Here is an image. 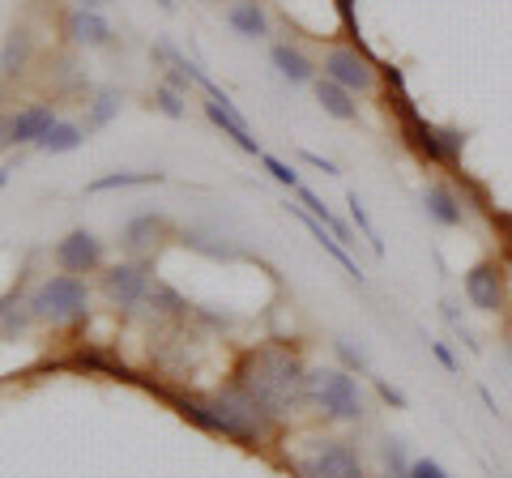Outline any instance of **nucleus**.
I'll return each instance as SVG.
<instances>
[{"label":"nucleus","mask_w":512,"mask_h":478,"mask_svg":"<svg viewBox=\"0 0 512 478\" xmlns=\"http://www.w3.org/2000/svg\"><path fill=\"white\" fill-rule=\"evenodd\" d=\"M9 299L13 295H0V321H5V312H9Z\"/></svg>","instance_id":"f704fd0d"},{"label":"nucleus","mask_w":512,"mask_h":478,"mask_svg":"<svg viewBox=\"0 0 512 478\" xmlns=\"http://www.w3.org/2000/svg\"><path fill=\"white\" fill-rule=\"evenodd\" d=\"M111 35H116V30L103 18V9H77L69 18V39L82 47H107Z\"/></svg>","instance_id":"4468645a"},{"label":"nucleus","mask_w":512,"mask_h":478,"mask_svg":"<svg viewBox=\"0 0 512 478\" xmlns=\"http://www.w3.org/2000/svg\"><path fill=\"white\" fill-rule=\"evenodd\" d=\"M205 120H210L214 129H222V137H231V141H235V146L244 150V154H256V158L265 154V150H261V141L252 137L248 120H244V116H239V111H235L231 94H227V99H210V103H205Z\"/></svg>","instance_id":"9d476101"},{"label":"nucleus","mask_w":512,"mask_h":478,"mask_svg":"<svg viewBox=\"0 0 512 478\" xmlns=\"http://www.w3.org/2000/svg\"><path fill=\"white\" fill-rule=\"evenodd\" d=\"M308 402L320 406L325 419H338V423H359L363 419V389L346 368L308 372Z\"/></svg>","instance_id":"20e7f679"},{"label":"nucleus","mask_w":512,"mask_h":478,"mask_svg":"<svg viewBox=\"0 0 512 478\" xmlns=\"http://www.w3.org/2000/svg\"><path fill=\"white\" fill-rule=\"evenodd\" d=\"M333 350L342 355V363H346V372H367V355L359 346H350V338H338L333 342Z\"/></svg>","instance_id":"cd10ccee"},{"label":"nucleus","mask_w":512,"mask_h":478,"mask_svg":"<svg viewBox=\"0 0 512 478\" xmlns=\"http://www.w3.org/2000/svg\"><path fill=\"white\" fill-rule=\"evenodd\" d=\"M380 461H384V478H410V457L402 449V440H380Z\"/></svg>","instance_id":"5701e85b"},{"label":"nucleus","mask_w":512,"mask_h":478,"mask_svg":"<svg viewBox=\"0 0 512 478\" xmlns=\"http://www.w3.org/2000/svg\"><path fill=\"white\" fill-rule=\"evenodd\" d=\"M295 474L299 478H367L363 457L350 440H316V449L295 461Z\"/></svg>","instance_id":"39448f33"},{"label":"nucleus","mask_w":512,"mask_h":478,"mask_svg":"<svg viewBox=\"0 0 512 478\" xmlns=\"http://www.w3.org/2000/svg\"><path fill=\"white\" fill-rule=\"evenodd\" d=\"M376 393H380V397H384V402H389L393 410H406V393H402V389H393L389 380H376Z\"/></svg>","instance_id":"7c9ffc66"},{"label":"nucleus","mask_w":512,"mask_h":478,"mask_svg":"<svg viewBox=\"0 0 512 478\" xmlns=\"http://www.w3.org/2000/svg\"><path fill=\"white\" fill-rule=\"evenodd\" d=\"M103 5H111V0H77V9H103Z\"/></svg>","instance_id":"72a5a7b5"},{"label":"nucleus","mask_w":512,"mask_h":478,"mask_svg":"<svg viewBox=\"0 0 512 478\" xmlns=\"http://www.w3.org/2000/svg\"><path fill=\"white\" fill-rule=\"evenodd\" d=\"M227 22L235 26V35H244V39H269V13L261 0H235L227 9Z\"/></svg>","instance_id":"f3484780"},{"label":"nucleus","mask_w":512,"mask_h":478,"mask_svg":"<svg viewBox=\"0 0 512 478\" xmlns=\"http://www.w3.org/2000/svg\"><path fill=\"white\" fill-rule=\"evenodd\" d=\"M86 141V129L82 124H69V120H56L52 129H47V137L39 141L35 150H43V154H69V150H77Z\"/></svg>","instance_id":"412c9836"},{"label":"nucleus","mask_w":512,"mask_h":478,"mask_svg":"<svg viewBox=\"0 0 512 478\" xmlns=\"http://www.w3.org/2000/svg\"><path fill=\"white\" fill-rule=\"evenodd\" d=\"M163 235H167V218H163V214H137V218L124 222L120 244H124L128 252H150Z\"/></svg>","instance_id":"2eb2a0df"},{"label":"nucleus","mask_w":512,"mask_h":478,"mask_svg":"<svg viewBox=\"0 0 512 478\" xmlns=\"http://www.w3.org/2000/svg\"><path fill=\"white\" fill-rule=\"evenodd\" d=\"M320 69H325L329 82L346 86L350 94H367V90H376V82H380V73H376L380 65L363 52V47H329Z\"/></svg>","instance_id":"423d86ee"},{"label":"nucleus","mask_w":512,"mask_h":478,"mask_svg":"<svg viewBox=\"0 0 512 478\" xmlns=\"http://www.w3.org/2000/svg\"><path fill=\"white\" fill-rule=\"evenodd\" d=\"M410 478H448V470L436 457H419V461H410Z\"/></svg>","instance_id":"c85d7f7f"},{"label":"nucleus","mask_w":512,"mask_h":478,"mask_svg":"<svg viewBox=\"0 0 512 478\" xmlns=\"http://www.w3.org/2000/svg\"><path fill=\"white\" fill-rule=\"evenodd\" d=\"M231 385L244 389L269 419L295 414L308 402V368H303L295 350L282 342H265V346L248 350V355L235 363Z\"/></svg>","instance_id":"f257e3e1"},{"label":"nucleus","mask_w":512,"mask_h":478,"mask_svg":"<svg viewBox=\"0 0 512 478\" xmlns=\"http://www.w3.org/2000/svg\"><path fill=\"white\" fill-rule=\"evenodd\" d=\"M214 410V423H218V436H227L235 444H248V449H256V444H265L269 436V414L252 402V397L239 389V385H227V389H218L214 397H205Z\"/></svg>","instance_id":"7ed1b4c3"},{"label":"nucleus","mask_w":512,"mask_h":478,"mask_svg":"<svg viewBox=\"0 0 512 478\" xmlns=\"http://www.w3.org/2000/svg\"><path fill=\"white\" fill-rule=\"evenodd\" d=\"M431 355L440 359V368H444V372H457V368H461L457 355H453V350H448V342H431Z\"/></svg>","instance_id":"2f4dec72"},{"label":"nucleus","mask_w":512,"mask_h":478,"mask_svg":"<svg viewBox=\"0 0 512 478\" xmlns=\"http://www.w3.org/2000/svg\"><path fill=\"white\" fill-rule=\"evenodd\" d=\"M269 60H274V69H278L291 86H308V82H316V65L299 52V47H291V43H274Z\"/></svg>","instance_id":"a211bd4d"},{"label":"nucleus","mask_w":512,"mask_h":478,"mask_svg":"<svg viewBox=\"0 0 512 478\" xmlns=\"http://www.w3.org/2000/svg\"><path fill=\"white\" fill-rule=\"evenodd\" d=\"M466 299L474 312H504L508 308V291H504V269L495 261H478L470 274H466Z\"/></svg>","instance_id":"1a4fd4ad"},{"label":"nucleus","mask_w":512,"mask_h":478,"mask_svg":"<svg viewBox=\"0 0 512 478\" xmlns=\"http://www.w3.org/2000/svg\"><path fill=\"white\" fill-rule=\"evenodd\" d=\"M154 107L163 111L167 120H184V116H188V107H184V94H180V90H171L167 82L154 90Z\"/></svg>","instance_id":"393cba45"},{"label":"nucleus","mask_w":512,"mask_h":478,"mask_svg":"<svg viewBox=\"0 0 512 478\" xmlns=\"http://www.w3.org/2000/svg\"><path fill=\"white\" fill-rule=\"evenodd\" d=\"M316 103L325 107V116H333V120H355L359 116L355 94H350L346 86H338V82H329V77H316Z\"/></svg>","instance_id":"6ab92c4d"},{"label":"nucleus","mask_w":512,"mask_h":478,"mask_svg":"<svg viewBox=\"0 0 512 478\" xmlns=\"http://www.w3.org/2000/svg\"><path fill=\"white\" fill-rule=\"evenodd\" d=\"M299 163H308V167H320L325 175H338V163H333V158H325V154H316V150H299Z\"/></svg>","instance_id":"c756f323"},{"label":"nucleus","mask_w":512,"mask_h":478,"mask_svg":"<svg viewBox=\"0 0 512 478\" xmlns=\"http://www.w3.org/2000/svg\"><path fill=\"white\" fill-rule=\"evenodd\" d=\"M286 210H291V214H295V218L303 222V227H308V231L316 235V244H320V248H325V252H329V257H333V261H338V265L346 269V274H350V278H355V282H363V278H367V274H363V265H359L355 257H350V248H346V244H342V239H338V235H333V231L325 227V222H320V218H312V214H308V210H303V205H295V201H286Z\"/></svg>","instance_id":"9b49d317"},{"label":"nucleus","mask_w":512,"mask_h":478,"mask_svg":"<svg viewBox=\"0 0 512 478\" xmlns=\"http://www.w3.org/2000/svg\"><path fill=\"white\" fill-rule=\"evenodd\" d=\"M30 56H35V43H30V30L13 26L0 47V77H22L30 69Z\"/></svg>","instance_id":"dca6fc26"},{"label":"nucleus","mask_w":512,"mask_h":478,"mask_svg":"<svg viewBox=\"0 0 512 478\" xmlns=\"http://www.w3.org/2000/svg\"><path fill=\"white\" fill-rule=\"evenodd\" d=\"M423 210L436 227H448V231L466 222V205H461V197L448 184H427L423 188Z\"/></svg>","instance_id":"ddd939ff"},{"label":"nucleus","mask_w":512,"mask_h":478,"mask_svg":"<svg viewBox=\"0 0 512 478\" xmlns=\"http://www.w3.org/2000/svg\"><path fill=\"white\" fill-rule=\"evenodd\" d=\"M9 146H13V120L0 116V150H9Z\"/></svg>","instance_id":"473e14b6"},{"label":"nucleus","mask_w":512,"mask_h":478,"mask_svg":"<svg viewBox=\"0 0 512 478\" xmlns=\"http://www.w3.org/2000/svg\"><path fill=\"white\" fill-rule=\"evenodd\" d=\"M9 120H13V146H39L47 129L56 124V111L52 103H30L22 111H13Z\"/></svg>","instance_id":"f8f14e48"},{"label":"nucleus","mask_w":512,"mask_h":478,"mask_svg":"<svg viewBox=\"0 0 512 478\" xmlns=\"http://www.w3.org/2000/svg\"><path fill=\"white\" fill-rule=\"evenodd\" d=\"M150 304L158 308V312H171V316H180L188 304L175 291H167V286H150Z\"/></svg>","instance_id":"bb28decb"},{"label":"nucleus","mask_w":512,"mask_h":478,"mask_svg":"<svg viewBox=\"0 0 512 478\" xmlns=\"http://www.w3.org/2000/svg\"><path fill=\"white\" fill-rule=\"evenodd\" d=\"M56 265L64 269V274H94V269H103V239L94 235V231H86V227H77V231H69L56 244Z\"/></svg>","instance_id":"6e6552de"},{"label":"nucleus","mask_w":512,"mask_h":478,"mask_svg":"<svg viewBox=\"0 0 512 478\" xmlns=\"http://www.w3.org/2000/svg\"><path fill=\"white\" fill-rule=\"evenodd\" d=\"M163 171H111L86 184V193H111V188H141V184H163Z\"/></svg>","instance_id":"aec40b11"},{"label":"nucleus","mask_w":512,"mask_h":478,"mask_svg":"<svg viewBox=\"0 0 512 478\" xmlns=\"http://www.w3.org/2000/svg\"><path fill=\"white\" fill-rule=\"evenodd\" d=\"M158 9H167V13H171V9H175V0H158Z\"/></svg>","instance_id":"c9c22d12"},{"label":"nucleus","mask_w":512,"mask_h":478,"mask_svg":"<svg viewBox=\"0 0 512 478\" xmlns=\"http://www.w3.org/2000/svg\"><path fill=\"white\" fill-rule=\"evenodd\" d=\"M116 116H120V90H99L94 94V103H90L86 129H107Z\"/></svg>","instance_id":"4be33fe9"},{"label":"nucleus","mask_w":512,"mask_h":478,"mask_svg":"<svg viewBox=\"0 0 512 478\" xmlns=\"http://www.w3.org/2000/svg\"><path fill=\"white\" fill-rule=\"evenodd\" d=\"M150 265L146 261H120V265H111L107 274H103V295L111 299V308H137V304H146L150 299Z\"/></svg>","instance_id":"0eeeda50"},{"label":"nucleus","mask_w":512,"mask_h":478,"mask_svg":"<svg viewBox=\"0 0 512 478\" xmlns=\"http://www.w3.org/2000/svg\"><path fill=\"white\" fill-rule=\"evenodd\" d=\"M5 180H9V171H0V188H5Z\"/></svg>","instance_id":"e433bc0d"},{"label":"nucleus","mask_w":512,"mask_h":478,"mask_svg":"<svg viewBox=\"0 0 512 478\" xmlns=\"http://www.w3.org/2000/svg\"><path fill=\"white\" fill-rule=\"evenodd\" d=\"M350 222H355V231H363V239H367V244H372L376 252H384V239H380V231L372 227V218H367L359 193H350Z\"/></svg>","instance_id":"b1692460"},{"label":"nucleus","mask_w":512,"mask_h":478,"mask_svg":"<svg viewBox=\"0 0 512 478\" xmlns=\"http://www.w3.org/2000/svg\"><path fill=\"white\" fill-rule=\"evenodd\" d=\"M261 163H265V171L274 175L278 184H286V188H299V171H295L291 163H282V158H274V154H261Z\"/></svg>","instance_id":"a878e982"},{"label":"nucleus","mask_w":512,"mask_h":478,"mask_svg":"<svg viewBox=\"0 0 512 478\" xmlns=\"http://www.w3.org/2000/svg\"><path fill=\"white\" fill-rule=\"evenodd\" d=\"M26 308L35 321H47V325H73V321H86L90 316V286L86 278L77 274H52L43 278L35 291H30Z\"/></svg>","instance_id":"f03ea898"}]
</instances>
